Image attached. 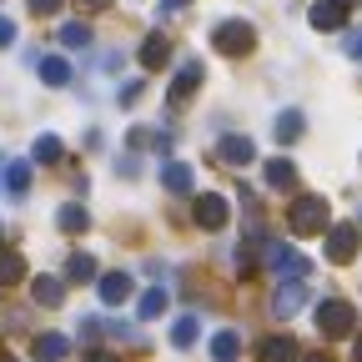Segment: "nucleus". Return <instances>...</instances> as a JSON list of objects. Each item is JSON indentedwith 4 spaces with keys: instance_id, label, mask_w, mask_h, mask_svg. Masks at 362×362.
I'll return each instance as SVG.
<instances>
[{
    "instance_id": "nucleus-1",
    "label": "nucleus",
    "mask_w": 362,
    "mask_h": 362,
    "mask_svg": "<svg viewBox=\"0 0 362 362\" xmlns=\"http://www.w3.org/2000/svg\"><path fill=\"white\" fill-rule=\"evenodd\" d=\"M327 202L322 197H297L292 206H287V232L292 237H317V232H322V226H327Z\"/></svg>"
},
{
    "instance_id": "nucleus-2",
    "label": "nucleus",
    "mask_w": 362,
    "mask_h": 362,
    "mask_svg": "<svg viewBox=\"0 0 362 362\" xmlns=\"http://www.w3.org/2000/svg\"><path fill=\"white\" fill-rule=\"evenodd\" d=\"M211 45H216L221 56H252L257 30H252V21H221V25L211 30Z\"/></svg>"
},
{
    "instance_id": "nucleus-3",
    "label": "nucleus",
    "mask_w": 362,
    "mask_h": 362,
    "mask_svg": "<svg viewBox=\"0 0 362 362\" xmlns=\"http://www.w3.org/2000/svg\"><path fill=\"white\" fill-rule=\"evenodd\" d=\"M352 327H357V312L347 302H337V297L317 302V332H322V337H347Z\"/></svg>"
},
{
    "instance_id": "nucleus-4",
    "label": "nucleus",
    "mask_w": 362,
    "mask_h": 362,
    "mask_svg": "<svg viewBox=\"0 0 362 362\" xmlns=\"http://www.w3.org/2000/svg\"><path fill=\"white\" fill-rule=\"evenodd\" d=\"M267 267L277 272L282 282H302L307 272H312V262L302 257V252H292V247H282V242H267Z\"/></svg>"
},
{
    "instance_id": "nucleus-5",
    "label": "nucleus",
    "mask_w": 362,
    "mask_h": 362,
    "mask_svg": "<svg viewBox=\"0 0 362 362\" xmlns=\"http://www.w3.org/2000/svg\"><path fill=\"white\" fill-rule=\"evenodd\" d=\"M226 221H232V206H226V197L206 192V197L197 202V226H202V232H221Z\"/></svg>"
},
{
    "instance_id": "nucleus-6",
    "label": "nucleus",
    "mask_w": 362,
    "mask_h": 362,
    "mask_svg": "<svg viewBox=\"0 0 362 362\" xmlns=\"http://www.w3.org/2000/svg\"><path fill=\"white\" fill-rule=\"evenodd\" d=\"M202 76H206V71H202V61H187V66L176 71V81H171V96H166V101H171V106H187V101L197 96Z\"/></svg>"
},
{
    "instance_id": "nucleus-7",
    "label": "nucleus",
    "mask_w": 362,
    "mask_h": 362,
    "mask_svg": "<svg viewBox=\"0 0 362 362\" xmlns=\"http://www.w3.org/2000/svg\"><path fill=\"white\" fill-rule=\"evenodd\" d=\"M357 237H362L357 226H327V257H332L337 267L352 262V257H357Z\"/></svg>"
},
{
    "instance_id": "nucleus-8",
    "label": "nucleus",
    "mask_w": 362,
    "mask_h": 362,
    "mask_svg": "<svg viewBox=\"0 0 362 362\" xmlns=\"http://www.w3.org/2000/svg\"><path fill=\"white\" fill-rule=\"evenodd\" d=\"M302 302H307V287L302 282H282L277 292H272V317H282V322H287V317H297Z\"/></svg>"
},
{
    "instance_id": "nucleus-9",
    "label": "nucleus",
    "mask_w": 362,
    "mask_h": 362,
    "mask_svg": "<svg viewBox=\"0 0 362 362\" xmlns=\"http://www.w3.org/2000/svg\"><path fill=\"white\" fill-rule=\"evenodd\" d=\"M307 21H312V30H342L347 25V11L337 6V0H317V6L307 11Z\"/></svg>"
},
{
    "instance_id": "nucleus-10",
    "label": "nucleus",
    "mask_w": 362,
    "mask_h": 362,
    "mask_svg": "<svg viewBox=\"0 0 362 362\" xmlns=\"http://www.w3.org/2000/svg\"><path fill=\"white\" fill-rule=\"evenodd\" d=\"M161 187H166V192H176V197H187V192L197 187V176H192V166H187V161H161Z\"/></svg>"
},
{
    "instance_id": "nucleus-11",
    "label": "nucleus",
    "mask_w": 362,
    "mask_h": 362,
    "mask_svg": "<svg viewBox=\"0 0 362 362\" xmlns=\"http://www.w3.org/2000/svg\"><path fill=\"white\" fill-rule=\"evenodd\" d=\"M216 156H221L226 166H252L257 146L247 141V136H221V146H216Z\"/></svg>"
},
{
    "instance_id": "nucleus-12",
    "label": "nucleus",
    "mask_w": 362,
    "mask_h": 362,
    "mask_svg": "<svg viewBox=\"0 0 362 362\" xmlns=\"http://www.w3.org/2000/svg\"><path fill=\"white\" fill-rule=\"evenodd\" d=\"M166 61H171V40H166L161 30H151V35L141 40V66H146V71H161Z\"/></svg>"
},
{
    "instance_id": "nucleus-13",
    "label": "nucleus",
    "mask_w": 362,
    "mask_h": 362,
    "mask_svg": "<svg viewBox=\"0 0 362 362\" xmlns=\"http://www.w3.org/2000/svg\"><path fill=\"white\" fill-rule=\"evenodd\" d=\"M257 362H297V342L292 337H267L257 347Z\"/></svg>"
},
{
    "instance_id": "nucleus-14",
    "label": "nucleus",
    "mask_w": 362,
    "mask_h": 362,
    "mask_svg": "<svg viewBox=\"0 0 362 362\" xmlns=\"http://www.w3.org/2000/svg\"><path fill=\"white\" fill-rule=\"evenodd\" d=\"M66 352H71V337H61V332H40L35 337V357L40 362H61Z\"/></svg>"
},
{
    "instance_id": "nucleus-15",
    "label": "nucleus",
    "mask_w": 362,
    "mask_h": 362,
    "mask_svg": "<svg viewBox=\"0 0 362 362\" xmlns=\"http://www.w3.org/2000/svg\"><path fill=\"white\" fill-rule=\"evenodd\" d=\"M237 357H242V337H237L232 327L211 337V362H237Z\"/></svg>"
},
{
    "instance_id": "nucleus-16",
    "label": "nucleus",
    "mask_w": 362,
    "mask_h": 362,
    "mask_svg": "<svg viewBox=\"0 0 362 362\" xmlns=\"http://www.w3.org/2000/svg\"><path fill=\"white\" fill-rule=\"evenodd\" d=\"M35 71H40L45 86H66V81H71V61H66V56H40Z\"/></svg>"
},
{
    "instance_id": "nucleus-17",
    "label": "nucleus",
    "mask_w": 362,
    "mask_h": 362,
    "mask_svg": "<svg viewBox=\"0 0 362 362\" xmlns=\"http://www.w3.org/2000/svg\"><path fill=\"white\" fill-rule=\"evenodd\" d=\"M30 297H35L40 307H61V302H66V282H61V277H40V282L30 287Z\"/></svg>"
},
{
    "instance_id": "nucleus-18",
    "label": "nucleus",
    "mask_w": 362,
    "mask_h": 362,
    "mask_svg": "<svg viewBox=\"0 0 362 362\" xmlns=\"http://www.w3.org/2000/svg\"><path fill=\"white\" fill-rule=\"evenodd\" d=\"M262 176H267V187H277V192H282V187H292V181H297V166H292L287 156H272Z\"/></svg>"
},
{
    "instance_id": "nucleus-19",
    "label": "nucleus",
    "mask_w": 362,
    "mask_h": 362,
    "mask_svg": "<svg viewBox=\"0 0 362 362\" xmlns=\"http://www.w3.org/2000/svg\"><path fill=\"white\" fill-rule=\"evenodd\" d=\"M131 297V277H126V272H106V277H101V302H126Z\"/></svg>"
},
{
    "instance_id": "nucleus-20",
    "label": "nucleus",
    "mask_w": 362,
    "mask_h": 362,
    "mask_svg": "<svg viewBox=\"0 0 362 362\" xmlns=\"http://www.w3.org/2000/svg\"><path fill=\"white\" fill-rule=\"evenodd\" d=\"M21 277H25V257L6 247V252H0V287H16Z\"/></svg>"
},
{
    "instance_id": "nucleus-21",
    "label": "nucleus",
    "mask_w": 362,
    "mask_h": 362,
    "mask_svg": "<svg viewBox=\"0 0 362 362\" xmlns=\"http://www.w3.org/2000/svg\"><path fill=\"white\" fill-rule=\"evenodd\" d=\"M272 131H277V141H282V146H292L297 136L307 131V121H302V111H282V116H277V126H272Z\"/></svg>"
},
{
    "instance_id": "nucleus-22",
    "label": "nucleus",
    "mask_w": 362,
    "mask_h": 362,
    "mask_svg": "<svg viewBox=\"0 0 362 362\" xmlns=\"http://www.w3.org/2000/svg\"><path fill=\"white\" fill-rule=\"evenodd\" d=\"M6 187H11V197L30 192V161H6Z\"/></svg>"
},
{
    "instance_id": "nucleus-23",
    "label": "nucleus",
    "mask_w": 362,
    "mask_h": 362,
    "mask_svg": "<svg viewBox=\"0 0 362 362\" xmlns=\"http://www.w3.org/2000/svg\"><path fill=\"white\" fill-rule=\"evenodd\" d=\"M56 226L76 237V232H86V226H90V216H86V206H76V202H71V206H61V211H56Z\"/></svg>"
},
{
    "instance_id": "nucleus-24",
    "label": "nucleus",
    "mask_w": 362,
    "mask_h": 362,
    "mask_svg": "<svg viewBox=\"0 0 362 362\" xmlns=\"http://www.w3.org/2000/svg\"><path fill=\"white\" fill-rule=\"evenodd\" d=\"M56 35H61V45H71V51H86V45H90V25L86 21H66Z\"/></svg>"
},
{
    "instance_id": "nucleus-25",
    "label": "nucleus",
    "mask_w": 362,
    "mask_h": 362,
    "mask_svg": "<svg viewBox=\"0 0 362 362\" xmlns=\"http://www.w3.org/2000/svg\"><path fill=\"white\" fill-rule=\"evenodd\" d=\"M197 332H202V322H197L192 312H187V317H176V322H171V342H176V347H192V342H197Z\"/></svg>"
},
{
    "instance_id": "nucleus-26",
    "label": "nucleus",
    "mask_w": 362,
    "mask_h": 362,
    "mask_svg": "<svg viewBox=\"0 0 362 362\" xmlns=\"http://www.w3.org/2000/svg\"><path fill=\"white\" fill-rule=\"evenodd\" d=\"M66 277H71V282H90V277H96V257L76 252V257L66 262Z\"/></svg>"
},
{
    "instance_id": "nucleus-27",
    "label": "nucleus",
    "mask_w": 362,
    "mask_h": 362,
    "mask_svg": "<svg viewBox=\"0 0 362 362\" xmlns=\"http://www.w3.org/2000/svg\"><path fill=\"white\" fill-rule=\"evenodd\" d=\"M35 161H45V166H56L61 161V136H35V151H30Z\"/></svg>"
},
{
    "instance_id": "nucleus-28",
    "label": "nucleus",
    "mask_w": 362,
    "mask_h": 362,
    "mask_svg": "<svg viewBox=\"0 0 362 362\" xmlns=\"http://www.w3.org/2000/svg\"><path fill=\"white\" fill-rule=\"evenodd\" d=\"M136 312H141L146 322H151V317H161V312H166V292H161V287H151V292L141 297V307H136Z\"/></svg>"
},
{
    "instance_id": "nucleus-29",
    "label": "nucleus",
    "mask_w": 362,
    "mask_h": 362,
    "mask_svg": "<svg viewBox=\"0 0 362 362\" xmlns=\"http://www.w3.org/2000/svg\"><path fill=\"white\" fill-rule=\"evenodd\" d=\"M136 101H141V81H126L121 86V106H136Z\"/></svg>"
},
{
    "instance_id": "nucleus-30",
    "label": "nucleus",
    "mask_w": 362,
    "mask_h": 362,
    "mask_svg": "<svg viewBox=\"0 0 362 362\" xmlns=\"http://www.w3.org/2000/svg\"><path fill=\"white\" fill-rule=\"evenodd\" d=\"M11 40H16V21H11V16H0V51H6Z\"/></svg>"
},
{
    "instance_id": "nucleus-31",
    "label": "nucleus",
    "mask_w": 362,
    "mask_h": 362,
    "mask_svg": "<svg viewBox=\"0 0 362 362\" xmlns=\"http://www.w3.org/2000/svg\"><path fill=\"white\" fill-rule=\"evenodd\" d=\"M347 56L362 61V30H347Z\"/></svg>"
},
{
    "instance_id": "nucleus-32",
    "label": "nucleus",
    "mask_w": 362,
    "mask_h": 362,
    "mask_svg": "<svg viewBox=\"0 0 362 362\" xmlns=\"http://www.w3.org/2000/svg\"><path fill=\"white\" fill-rule=\"evenodd\" d=\"M30 11H35V16H56L61 0H30Z\"/></svg>"
},
{
    "instance_id": "nucleus-33",
    "label": "nucleus",
    "mask_w": 362,
    "mask_h": 362,
    "mask_svg": "<svg viewBox=\"0 0 362 362\" xmlns=\"http://www.w3.org/2000/svg\"><path fill=\"white\" fill-rule=\"evenodd\" d=\"M81 362H121L116 352H81Z\"/></svg>"
},
{
    "instance_id": "nucleus-34",
    "label": "nucleus",
    "mask_w": 362,
    "mask_h": 362,
    "mask_svg": "<svg viewBox=\"0 0 362 362\" xmlns=\"http://www.w3.org/2000/svg\"><path fill=\"white\" fill-rule=\"evenodd\" d=\"M81 11H111V0H76Z\"/></svg>"
},
{
    "instance_id": "nucleus-35",
    "label": "nucleus",
    "mask_w": 362,
    "mask_h": 362,
    "mask_svg": "<svg viewBox=\"0 0 362 362\" xmlns=\"http://www.w3.org/2000/svg\"><path fill=\"white\" fill-rule=\"evenodd\" d=\"M161 11H181V0H161Z\"/></svg>"
},
{
    "instance_id": "nucleus-36",
    "label": "nucleus",
    "mask_w": 362,
    "mask_h": 362,
    "mask_svg": "<svg viewBox=\"0 0 362 362\" xmlns=\"http://www.w3.org/2000/svg\"><path fill=\"white\" fill-rule=\"evenodd\" d=\"M352 362H362V337H357V347H352Z\"/></svg>"
},
{
    "instance_id": "nucleus-37",
    "label": "nucleus",
    "mask_w": 362,
    "mask_h": 362,
    "mask_svg": "<svg viewBox=\"0 0 362 362\" xmlns=\"http://www.w3.org/2000/svg\"><path fill=\"white\" fill-rule=\"evenodd\" d=\"M307 362H332V357H322V352H317V357H307Z\"/></svg>"
},
{
    "instance_id": "nucleus-38",
    "label": "nucleus",
    "mask_w": 362,
    "mask_h": 362,
    "mask_svg": "<svg viewBox=\"0 0 362 362\" xmlns=\"http://www.w3.org/2000/svg\"><path fill=\"white\" fill-rule=\"evenodd\" d=\"M337 6H342V11H347V6H357V0H337Z\"/></svg>"
},
{
    "instance_id": "nucleus-39",
    "label": "nucleus",
    "mask_w": 362,
    "mask_h": 362,
    "mask_svg": "<svg viewBox=\"0 0 362 362\" xmlns=\"http://www.w3.org/2000/svg\"><path fill=\"white\" fill-rule=\"evenodd\" d=\"M0 362H11V357H6V352H0Z\"/></svg>"
},
{
    "instance_id": "nucleus-40",
    "label": "nucleus",
    "mask_w": 362,
    "mask_h": 362,
    "mask_svg": "<svg viewBox=\"0 0 362 362\" xmlns=\"http://www.w3.org/2000/svg\"><path fill=\"white\" fill-rule=\"evenodd\" d=\"M357 226H362V211H357Z\"/></svg>"
}]
</instances>
